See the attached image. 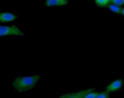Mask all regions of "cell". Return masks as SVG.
I'll return each mask as SVG.
<instances>
[{
    "label": "cell",
    "instance_id": "1",
    "mask_svg": "<svg viewBox=\"0 0 124 98\" xmlns=\"http://www.w3.org/2000/svg\"><path fill=\"white\" fill-rule=\"evenodd\" d=\"M40 79L41 76L39 75L17 77L15 79L12 84L15 90L18 92H25L32 90Z\"/></svg>",
    "mask_w": 124,
    "mask_h": 98
},
{
    "label": "cell",
    "instance_id": "2",
    "mask_svg": "<svg viewBox=\"0 0 124 98\" xmlns=\"http://www.w3.org/2000/svg\"><path fill=\"white\" fill-rule=\"evenodd\" d=\"M22 31L15 25H0V36H23Z\"/></svg>",
    "mask_w": 124,
    "mask_h": 98
},
{
    "label": "cell",
    "instance_id": "3",
    "mask_svg": "<svg viewBox=\"0 0 124 98\" xmlns=\"http://www.w3.org/2000/svg\"><path fill=\"white\" fill-rule=\"evenodd\" d=\"M124 85V80L121 79H116V81L111 82L106 88H105V92L110 93V92H116L119 91Z\"/></svg>",
    "mask_w": 124,
    "mask_h": 98
},
{
    "label": "cell",
    "instance_id": "4",
    "mask_svg": "<svg viewBox=\"0 0 124 98\" xmlns=\"http://www.w3.org/2000/svg\"><path fill=\"white\" fill-rule=\"evenodd\" d=\"M92 89H88V90H81L78 92L70 93V94H66L60 96V98H84V96Z\"/></svg>",
    "mask_w": 124,
    "mask_h": 98
},
{
    "label": "cell",
    "instance_id": "5",
    "mask_svg": "<svg viewBox=\"0 0 124 98\" xmlns=\"http://www.w3.org/2000/svg\"><path fill=\"white\" fill-rule=\"evenodd\" d=\"M17 18V15L9 12H0V22L1 23H9L14 21Z\"/></svg>",
    "mask_w": 124,
    "mask_h": 98
},
{
    "label": "cell",
    "instance_id": "6",
    "mask_svg": "<svg viewBox=\"0 0 124 98\" xmlns=\"http://www.w3.org/2000/svg\"><path fill=\"white\" fill-rule=\"evenodd\" d=\"M68 3V0H46V7H54V6H64Z\"/></svg>",
    "mask_w": 124,
    "mask_h": 98
},
{
    "label": "cell",
    "instance_id": "7",
    "mask_svg": "<svg viewBox=\"0 0 124 98\" xmlns=\"http://www.w3.org/2000/svg\"><path fill=\"white\" fill-rule=\"evenodd\" d=\"M95 4L100 7H108L112 4L111 0H95Z\"/></svg>",
    "mask_w": 124,
    "mask_h": 98
},
{
    "label": "cell",
    "instance_id": "8",
    "mask_svg": "<svg viewBox=\"0 0 124 98\" xmlns=\"http://www.w3.org/2000/svg\"><path fill=\"white\" fill-rule=\"evenodd\" d=\"M108 7L110 8V9L112 12H115V13H117V14H121V10H122L121 7L118 6V5L115 4H113V3L110 4V6H109Z\"/></svg>",
    "mask_w": 124,
    "mask_h": 98
},
{
    "label": "cell",
    "instance_id": "9",
    "mask_svg": "<svg viewBox=\"0 0 124 98\" xmlns=\"http://www.w3.org/2000/svg\"><path fill=\"white\" fill-rule=\"evenodd\" d=\"M99 92H95L94 89H92L91 91H89L85 96L84 98H96L97 95H98Z\"/></svg>",
    "mask_w": 124,
    "mask_h": 98
},
{
    "label": "cell",
    "instance_id": "10",
    "mask_svg": "<svg viewBox=\"0 0 124 98\" xmlns=\"http://www.w3.org/2000/svg\"><path fill=\"white\" fill-rule=\"evenodd\" d=\"M96 98H110V94L107 92H99Z\"/></svg>",
    "mask_w": 124,
    "mask_h": 98
},
{
    "label": "cell",
    "instance_id": "11",
    "mask_svg": "<svg viewBox=\"0 0 124 98\" xmlns=\"http://www.w3.org/2000/svg\"><path fill=\"white\" fill-rule=\"evenodd\" d=\"M113 4H115L118 6L121 7L124 4V0H111Z\"/></svg>",
    "mask_w": 124,
    "mask_h": 98
},
{
    "label": "cell",
    "instance_id": "12",
    "mask_svg": "<svg viewBox=\"0 0 124 98\" xmlns=\"http://www.w3.org/2000/svg\"><path fill=\"white\" fill-rule=\"evenodd\" d=\"M121 15H123L124 16V8H122V10H121Z\"/></svg>",
    "mask_w": 124,
    "mask_h": 98
}]
</instances>
